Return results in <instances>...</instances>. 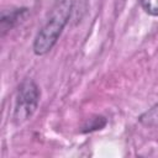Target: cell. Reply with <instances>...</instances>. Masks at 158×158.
<instances>
[{"mask_svg":"<svg viewBox=\"0 0 158 158\" xmlns=\"http://www.w3.org/2000/svg\"><path fill=\"white\" fill-rule=\"evenodd\" d=\"M73 9V0H56L49 16L33 41V52L37 56L48 53L57 43L65 27Z\"/></svg>","mask_w":158,"mask_h":158,"instance_id":"6da1fadb","label":"cell"},{"mask_svg":"<svg viewBox=\"0 0 158 158\" xmlns=\"http://www.w3.org/2000/svg\"><path fill=\"white\" fill-rule=\"evenodd\" d=\"M40 88L32 79H25L17 88L12 121L15 125H22L35 114L40 102Z\"/></svg>","mask_w":158,"mask_h":158,"instance_id":"7a4b0ae2","label":"cell"},{"mask_svg":"<svg viewBox=\"0 0 158 158\" xmlns=\"http://www.w3.org/2000/svg\"><path fill=\"white\" fill-rule=\"evenodd\" d=\"M28 16V9L27 7H9L4 9L1 11L0 23H1V36H4L6 32L12 30L15 26L25 21V19Z\"/></svg>","mask_w":158,"mask_h":158,"instance_id":"3957f363","label":"cell"},{"mask_svg":"<svg viewBox=\"0 0 158 158\" xmlns=\"http://www.w3.org/2000/svg\"><path fill=\"white\" fill-rule=\"evenodd\" d=\"M138 121L146 127H157L158 126V104L153 105L151 109L144 111L138 117Z\"/></svg>","mask_w":158,"mask_h":158,"instance_id":"277c9868","label":"cell"},{"mask_svg":"<svg viewBox=\"0 0 158 158\" xmlns=\"http://www.w3.org/2000/svg\"><path fill=\"white\" fill-rule=\"evenodd\" d=\"M106 118L104 116H95L91 117L86 121V123L83 126L81 132H91V131H96V130H101L106 126Z\"/></svg>","mask_w":158,"mask_h":158,"instance_id":"5b68a950","label":"cell"},{"mask_svg":"<svg viewBox=\"0 0 158 158\" xmlns=\"http://www.w3.org/2000/svg\"><path fill=\"white\" fill-rule=\"evenodd\" d=\"M142 9L151 16H158V0H139Z\"/></svg>","mask_w":158,"mask_h":158,"instance_id":"8992f818","label":"cell"}]
</instances>
